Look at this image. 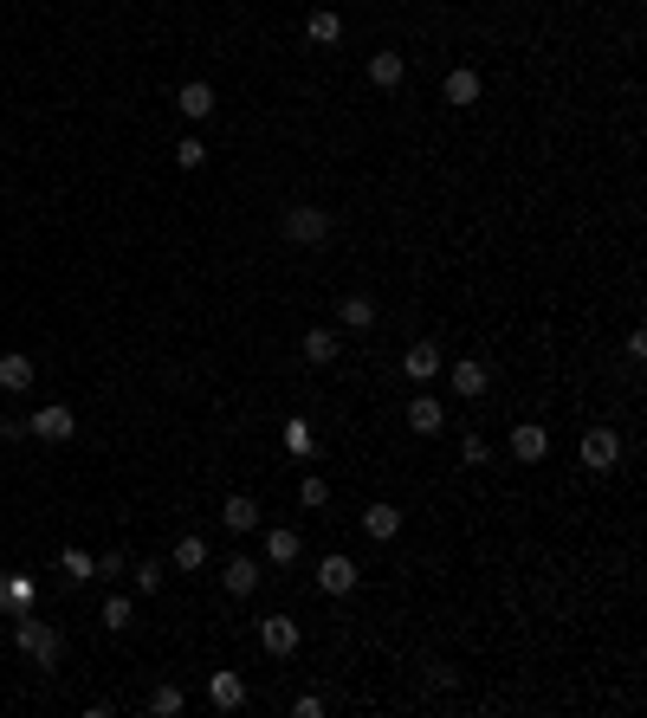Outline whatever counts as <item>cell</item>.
I'll list each match as a JSON object with an SVG mask.
<instances>
[{"label":"cell","mask_w":647,"mask_h":718,"mask_svg":"<svg viewBox=\"0 0 647 718\" xmlns=\"http://www.w3.org/2000/svg\"><path fill=\"white\" fill-rule=\"evenodd\" d=\"M13 647H20L26 660H39V673H52V667H59V654H65V634L52 628V621H39L33 609H20V615H13Z\"/></svg>","instance_id":"6da1fadb"},{"label":"cell","mask_w":647,"mask_h":718,"mask_svg":"<svg viewBox=\"0 0 647 718\" xmlns=\"http://www.w3.org/2000/svg\"><path fill=\"white\" fill-rule=\"evenodd\" d=\"M330 227H337V220H330V207H311V201H292V207L279 214V233H285L292 246H324Z\"/></svg>","instance_id":"7a4b0ae2"},{"label":"cell","mask_w":647,"mask_h":718,"mask_svg":"<svg viewBox=\"0 0 647 718\" xmlns=\"http://www.w3.org/2000/svg\"><path fill=\"white\" fill-rule=\"evenodd\" d=\"M576 460H583L589 473H615V466H622V434H615V427H589V434L576 440Z\"/></svg>","instance_id":"3957f363"},{"label":"cell","mask_w":647,"mask_h":718,"mask_svg":"<svg viewBox=\"0 0 647 718\" xmlns=\"http://www.w3.org/2000/svg\"><path fill=\"white\" fill-rule=\"evenodd\" d=\"M26 434H33V440H52V447H59V440H72V434H78V414L65 408V402H46L39 414H26Z\"/></svg>","instance_id":"277c9868"},{"label":"cell","mask_w":647,"mask_h":718,"mask_svg":"<svg viewBox=\"0 0 647 718\" xmlns=\"http://www.w3.org/2000/svg\"><path fill=\"white\" fill-rule=\"evenodd\" d=\"M298 641H305V628H298L292 615H266V621H259V647H266L272 660H292Z\"/></svg>","instance_id":"5b68a950"},{"label":"cell","mask_w":647,"mask_h":718,"mask_svg":"<svg viewBox=\"0 0 647 718\" xmlns=\"http://www.w3.org/2000/svg\"><path fill=\"white\" fill-rule=\"evenodd\" d=\"M505 453H512V460H518V466H538V460H544V453H550V434H544V427H538V421H518V427H512V434H505Z\"/></svg>","instance_id":"8992f818"},{"label":"cell","mask_w":647,"mask_h":718,"mask_svg":"<svg viewBox=\"0 0 647 718\" xmlns=\"http://www.w3.org/2000/svg\"><path fill=\"white\" fill-rule=\"evenodd\" d=\"M447 376H453V395H460V402H479V395L492 389V369L479 363V356H460V363H447Z\"/></svg>","instance_id":"52a82bcc"},{"label":"cell","mask_w":647,"mask_h":718,"mask_svg":"<svg viewBox=\"0 0 647 718\" xmlns=\"http://www.w3.org/2000/svg\"><path fill=\"white\" fill-rule=\"evenodd\" d=\"M440 369H447L440 343H428V337H421V343H408V350H402V376H408V382H434Z\"/></svg>","instance_id":"ba28073f"},{"label":"cell","mask_w":647,"mask_h":718,"mask_svg":"<svg viewBox=\"0 0 647 718\" xmlns=\"http://www.w3.org/2000/svg\"><path fill=\"white\" fill-rule=\"evenodd\" d=\"M298 356H305L311 369H330V363L343 356V337H337L330 324H318V330H305V337H298Z\"/></svg>","instance_id":"9c48e42d"},{"label":"cell","mask_w":647,"mask_h":718,"mask_svg":"<svg viewBox=\"0 0 647 718\" xmlns=\"http://www.w3.org/2000/svg\"><path fill=\"white\" fill-rule=\"evenodd\" d=\"M259 576H266V570H259V563L246 557V550L220 563V589H227V596H253V589H259Z\"/></svg>","instance_id":"30bf717a"},{"label":"cell","mask_w":647,"mask_h":718,"mask_svg":"<svg viewBox=\"0 0 647 718\" xmlns=\"http://www.w3.org/2000/svg\"><path fill=\"white\" fill-rule=\"evenodd\" d=\"M175 110H182L188 123H208L214 117V85H208V78H188V85L175 91Z\"/></svg>","instance_id":"8fae6325"},{"label":"cell","mask_w":647,"mask_h":718,"mask_svg":"<svg viewBox=\"0 0 647 718\" xmlns=\"http://www.w3.org/2000/svg\"><path fill=\"white\" fill-rule=\"evenodd\" d=\"M356 583H363V570H356L350 557H324L318 563V589H324V596H350Z\"/></svg>","instance_id":"7c38bea8"},{"label":"cell","mask_w":647,"mask_h":718,"mask_svg":"<svg viewBox=\"0 0 647 718\" xmlns=\"http://www.w3.org/2000/svg\"><path fill=\"white\" fill-rule=\"evenodd\" d=\"M33 376H39V363H33L26 350H7V356H0V389H7V395H26V389H33Z\"/></svg>","instance_id":"4fadbf2b"},{"label":"cell","mask_w":647,"mask_h":718,"mask_svg":"<svg viewBox=\"0 0 647 718\" xmlns=\"http://www.w3.org/2000/svg\"><path fill=\"white\" fill-rule=\"evenodd\" d=\"M363 531L376 537V544H395V537H402V505H389V499H376L363 512Z\"/></svg>","instance_id":"5bb4252c"},{"label":"cell","mask_w":647,"mask_h":718,"mask_svg":"<svg viewBox=\"0 0 647 718\" xmlns=\"http://www.w3.org/2000/svg\"><path fill=\"white\" fill-rule=\"evenodd\" d=\"M479 91H486V85H479V72H473V65H453V72H447V85H440V98H447L453 110H466V104H479Z\"/></svg>","instance_id":"9a60e30c"},{"label":"cell","mask_w":647,"mask_h":718,"mask_svg":"<svg viewBox=\"0 0 647 718\" xmlns=\"http://www.w3.org/2000/svg\"><path fill=\"white\" fill-rule=\"evenodd\" d=\"M208 706L214 712H240L246 706V680L240 673H208Z\"/></svg>","instance_id":"2e32d148"},{"label":"cell","mask_w":647,"mask_h":718,"mask_svg":"<svg viewBox=\"0 0 647 718\" xmlns=\"http://www.w3.org/2000/svg\"><path fill=\"white\" fill-rule=\"evenodd\" d=\"M279 440H285V453H292L298 466H305V460H318V427H311L305 414H292V421H285V434H279Z\"/></svg>","instance_id":"e0dca14e"},{"label":"cell","mask_w":647,"mask_h":718,"mask_svg":"<svg viewBox=\"0 0 647 718\" xmlns=\"http://www.w3.org/2000/svg\"><path fill=\"white\" fill-rule=\"evenodd\" d=\"M402 78H408L402 52H369V85L376 91H402Z\"/></svg>","instance_id":"ac0fdd59"},{"label":"cell","mask_w":647,"mask_h":718,"mask_svg":"<svg viewBox=\"0 0 647 718\" xmlns=\"http://www.w3.org/2000/svg\"><path fill=\"white\" fill-rule=\"evenodd\" d=\"M298 557H305V537H298L292 524H272V531H266V563H279V570H285V563H298Z\"/></svg>","instance_id":"d6986e66"},{"label":"cell","mask_w":647,"mask_h":718,"mask_svg":"<svg viewBox=\"0 0 647 718\" xmlns=\"http://www.w3.org/2000/svg\"><path fill=\"white\" fill-rule=\"evenodd\" d=\"M220 524H227L233 537H246V531H259V499H246V492H233L227 505H220Z\"/></svg>","instance_id":"ffe728a7"},{"label":"cell","mask_w":647,"mask_h":718,"mask_svg":"<svg viewBox=\"0 0 647 718\" xmlns=\"http://www.w3.org/2000/svg\"><path fill=\"white\" fill-rule=\"evenodd\" d=\"M402 414H408V427H415V434H440V427H447V408H440V395H415Z\"/></svg>","instance_id":"44dd1931"},{"label":"cell","mask_w":647,"mask_h":718,"mask_svg":"<svg viewBox=\"0 0 647 718\" xmlns=\"http://www.w3.org/2000/svg\"><path fill=\"white\" fill-rule=\"evenodd\" d=\"M169 563H175V570H208V537H201V531H188V537H175V550H169Z\"/></svg>","instance_id":"7402d4cb"},{"label":"cell","mask_w":647,"mask_h":718,"mask_svg":"<svg viewBox=\"0 0 647 718\" xmlns=\"http://www.w3.org/2000/svg\"><path fill=\"white\" fill-rule=\"evenodd\" d=\"M376 298H363V292H350V298H343V305H337V324L343 330H369V324H376Z\"/></svg>","instance_id":"603a6c76"},{"label":"cell","mask_w":647,"mask_h":718,"mask_svg":"<svg viewBox=\"0 0 647 718\" xmlns=\"http://www.w3.org/2000/svg\"><path fill=\"white\" fill-rule=\"evenodd\" d=\"M136 621V596H104V609H98V628H110V634H123Z\"/></svg>","instance_id":"cb8c5ba5"},{"label":"cell","mask_w":647,"mask_h":718,"mask_svg":"<svg viewBox=\"0 0 647 718\" xmlns=\"http://www.w3.org/2000/svg\"><path fill=\"white\" fill-rule=\"evenodd\" d=\"M143 712H149V718H182V712H188V693H182V686H156Z\"/></svg>","instance_id":"d4e9b609"},{"label":"cell","mask_w":647,"mask_h":718,"mask_svg":"<svg viewBox=\"0 0 647 718\" xmlns=\"http://www.w3.org/2000/svg\"><path fill=\"white\" fill-rule=\"evenodd\" d=\"M305 33H311V46H337V39H343V20H337L330 7H318V13L305 20Z\"/></svg>","instance_id":"484cf974"},{"label":"cell","mask_w":647,"mask_h":718,"mask_svg":"<svg viewBox=\"0 0 647 718\" xmlns=\"http://www.w3.org/2000/svg\"><path fill=\"white\" fill-rule=\"evenodd\" d=\"M0 609H7V615L33 609V576H7V583H0Z\"/></svg>","instance_id":"4316f807"},{"label":"cell","mask_w":647,"mask_h":718,"mask_svg":"<svg viewBox=\"0 0 647 718\" xmlns=\"http://www.w3.org/2000/svg\"><path fill=\"white\" fill-rule=\"evenodd\" d=\"M59 570L72 576V583H91V576H98V557H85V550H59Z\"/></svg>","instance_id":"83f0119b"},{"label":"cell","mask_w":647,"mask_h":718,"mask_svg":"<svg viewBox=\"0 0 647 718\" xmlns=\"http://www.w3.org/2000/svg\"><path fill=\"white\" fill-rule=\"evenodd\" d=\"M201 162H208V143H201V136L188 130L182 143H175V169H201Z\"/></svg>","instance_id":"f1b7e54d"},{"label":"cell","mask_w":647,"mask_h":718,"mask_svg":"<svg viewBox=\"0 0 647 718\" xmlns=\"http://www.w3.org/2000/svg\"><path fill=\"white\" fill-rule=\"evenodd\" d=\"M298 505H305V512H318V505H330V486H324L318 473H305V479H298Z\"/></svg>","instance_id":"f546056e"},{"label":"cell","mask_w":647,"mask_h":718,"mask_svg":"<svg viewBox=\"0 0 647 718\" xmlns=\"http://www.w3.org/2000/svg\"><path fill=\"white\" fill-rule=\"evenodd\" d=\"M130 576H136V596H156V589H162V576H169V570H162V563H149V557H143V563H136Z\"/></svg>","instance_id":"4dcf8cb0"},{"label":"cell","mask_w":647,"mask_h":718,"mask_svg":"<svg viewBox=\"0 0 647 718\" xmlns=\"http://www.w3.org/2000/svg\"><path fill=\"white\" fill-rule=\"evenodd\" d=\"M460 460H466V466H486V460H492L486 434H466V440H460Z\"/></svg>","instance_id":"1f68e13d"},{"label":"cell","mask_w":647,"mask_h":718,"mask_svg":"<svg viewBox=\"0 0 647 718\" xmlns=\"http://www.w3.org/2000/svg\"><path fill=\"white\" fill-rule=\"evenodd\" d=\"M123 570H130V563H123L117 550H104V557H98V576H91V583H110V576H123Z\"/></svg>","instance_id":"d6a6232c"},{"label":"cell","mask_w":647,"mask_h":718,"mask_svg":"<svg viewBox=\"0 0 647 718\" xmlns=\"http://www.w3.org/2000/svg\"><path fill=\"white\" fill-rule=\"evenodd\" d=\"M453 680H460V673H453V667H447V660H434V667H428V686H434V693H447V686H453Z\"/></svg>","instance_id":"836d02e7"},{"label":"cell","mask_w":647,"mask_h":718,"mask_svg":"<svg viewBox=\"0 0 647 718\" xmlns=\"http://www.w3.org/2000/svg\"><path fill=\"white\" fill-rule=\"evenodd\" d=\"M292 712H298V718H324V699H318V693H298Z\"/></svg>","instance_id":"e575fe53"}]
</instances>
